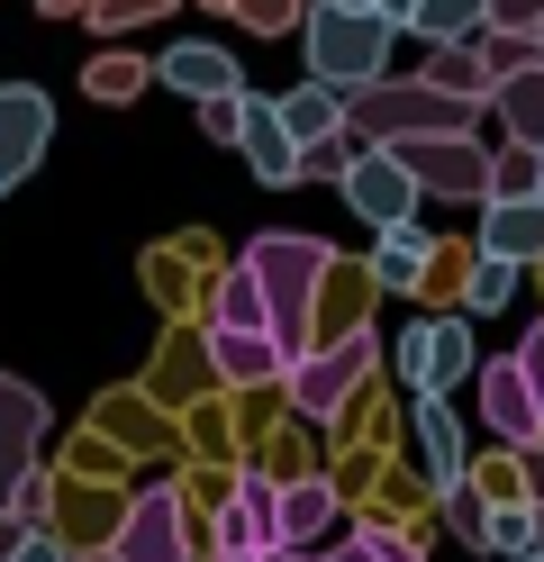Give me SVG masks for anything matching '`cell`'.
<instances>
[{"label": "cell", "instance_id": "obj_1", "mask_svg": "<svg viewBox=\"0 0 544 562\" xmlns=\"http://www.w3.org/2000/svg\"><path fill=\"white\" fill-rule=\"evenodd\" d=\"M326 263H336V245H326V236H300V227H264V236L245 245V272L264 281V318H273L281 363H300L309 345H318V327H309V300H318ZM281 381H290V372H281Z\"/></svg>", "mask_w": 544, "mask_h": 562}, {"label": "cell", "instance_id": "obj_2", "mask_svg": "<svg viewBox=\"0 0 544 562\" xmlns=\"http://www.w3.org/2000/svg\"><path fill=\"white\" fill-rule=\"evenodd\" d=\"M481 110L471 100H454V91H435L426 74H381V82H363V91H345V127L363 136V146H399V136H454V127H471Z\"/></svg>", "mask_w": 544, "mask_h": 562}, {"label": "cell", "instance_id": "obj_3", "mask_svg": "<svg viewBox=\"0 0 544 562\" xmlns=\"http://www.w3.org/2000/svg\"><path fill=\"white\" fill-rule=\"evenodd\" d=\"M300 37H309V74H318V82L363 91V82H381V74H390L399 27H390L381 10H336V0H309Z\"/></svg>", "mask_w": 544, "mask_h": 562}, {"label": "cell", "instance_id": "obj_4", "mask_svg": "<svg viewBox=\"0 0 544 562\" xmlns=\"http://www.w3.org/2000/svg\"><path fill=\"white\" fill-rule=\"evenodd\" d=\"M373 363H381V336H373V327H354V336H326V345H309V355L290 363V408H300L309 427H336V417L354 408V391L373 381Z\"/></svg>", "mask_w": 544, "mask_h": 562}, {"label": "cell", "instance_id": "obj_5", "mask_svg": "<svg viewBox=\"0 0 544 562\" xmlns=\"http://www.w3.org/2000/svg\"><path fill=\"white\" fill-rule=\"evenodd\" d=\"M390 155L409 164V182L426 200H490V146L471 127H454V136H399Z\"/></svg>", "mask_w": 544, "mask_h": 562}, {"label": "cell", "instance_id": "obj_6", "mask_svg": "<svg viewBox=\"0 0 544 562\" xmlns=\"http://www.w3.org/2000/svg\"><path fill=\"white\" fill-rule=\"evenodd\" d=\"M191 508H181V490L173 481H145L127 490V517H119V536H109V553L119 562H191Z\"/></svg>", "mask_w": 544, "mask_h": 562}, {"label": "cell", "instance_id": "obj_7", "mask_svg": "<svg viewBox=\"0 0 544 562\" xmlns=\"http://www.w3.org/2000/svg\"><path fill=\"white\" fill-rule=\"evenodd\" d=\"M336 191H345V209H354L363 227H399V218H418V200H426V191L409 182V164H399L390 146H363V155L345 164V182H336Z\"/></svg>", "mask_w": 544, "mask_h": 562}, {"label": "cell", "instance_id": "obj_8", "mask_svg": "<svg viewBox=\"0 0 544 562\" xmlns=\"http://www.w3.org/2000/svg\"><path fill=\"white\" fill-rule=\"evenodd\" d=\"M399 372H409V391H454V381L481 372V345H471V318H426L399 336Z\"/></svg>", "mask_w": 544, "mask_h": 562}, {"label": "cell", "instance_id": "obj_9", "mask_svg": "<svg viewBox=\"0 0 544 562\" xmlns=\"http://www.w3.org/2000/svg\"><path fill=\"white\" fill-rule=\"evenodd\" d=\"M46 136H55V100L36 82H0V191H19L46 164Z\"/></svg>", "mask_w": 544, "mask_h": 562}, {"label": "cell", "instance_id": "obj_10", "mask_svg": "<svg viewBox=\"0 0 544 562\" xmlns=\"http://www.w3.org/2000/svg\"><path fill=\"white\" fill-rule=\"evenodd\" d=\"M471 381H481V417H490V436H499L508 453L544 436V391H535V381L518 372V355H499V363H481Z\"/></svg>", "mask_w": 544, "mask_h": 562}, {"label": "cell", "instance_id": "obj_11", "mask_svg": "<svg viewBox=\"0 0 544 562\" xmlns=\"http://www.w3.org/2000/svg\"><path fill=\"white\" fill-rule=\"evenodd\" d=\"M273 508H281V481L264 463H245L227 508H218V526H209V553H264L273 544Z\"/></svg>", "mask_w": 544, "mask_h": 562}, {"label": "cell", "instance_id": "obj_12", "mask_svg": "<svg viewBox=\"0 0 544 562\" xmlns=\"http://www.w3.org/2000/svg\"><path fill=\"white\" fill-rule=\"evenodd\" d=\"M200 345H209L218 391H264V381L290 372V363H281V345H273V327H200Z\"/></svg>", "mask_w": 544, "mask_h": 562}, {"label": "cell", "instance_id": "obj_13", "mask_svg": "<svg viewBox=\"0 0 544 562\" xmlns=\"http://www.w3.org/2000/svg\"><path fill=\"white\" fill-rule=\"evenodd\" d=\"M236 155L254 164V182H300V136L281 127V100H264V91H245V127H236Z\"/></svg>", "mask_w": 544, "mask_h": 562}, {"label": "cell", "instance_id": "obj_14", "mask_svg": "<svg viewBox=\"0 0 544 562\" xmlns=\"http://www.w3.org/2000/svg\"><path fill=\"white\" fill-rule=\"evenodd\" d=\"M345 517V490L326 472H290L281 481V508H273V544H318L326 526Z\"/></svg>", "mask_w": 544, "mask_h": 562}, {"label": "cell", "instance_id": "obj_15", "mask_svg": "<svg viewBox=\"0 0 544 562\" xmlns=\"http://www.w3.org/2000/svg\"><path fill=\"white\" fill-rule=\"evenodd\" d=\"M36 445H46V400H36L19 372H0V499H10V481L36 463Z\"/></svg>", "mask_w": 544, "mask_h": 562}, {"label": "cell", "instance_id": "obj_16", "mask_svg": "<svg viewBox=\"0 0 544 562\" xmlns=\"http://www.w3.org/2000/svg\"><path fill=\"white\" fill-rule=\"evenodd\" d=\"M418 453H426V490H454V481H471V445H463V427H454V400L445 391H418Z\"/></svg>", "mask_w": 544, "mask_h": 562}, {"label": "cell", "instance_id": "obj_17", "mask_svg": "<svg viewBox=\"0 0 544 562\" xmlns=\"http://www.w3.org/2000/svg\"><path fill=\"white\" fill-rule=\"evenodd\" d=\"M155 74H164V91H181V100L245 91V74H236V55H227V46H164V55H155Z\"/></svg>", "mask_w": 544, "mask_h": 562}, {"label": "cell", "instance_id": "obj_18", "mask_svg": "<svg viewBox=\"0 0 544 562\" xmlns=\"http://www.w3.org/2000/svg\"><path fill=\"white\" fill-rule=\"evenodd\" d=\"M363 300H373V263H326V281H318V300H309V327H318V345L326 336H354L363 327Z\"/></svg>", "mask_w": 544, "mask_h": 562}, {"label": "cell", "instance_id": "obj_19", "mask_svg": "<svg viewBox=\"0 0 544 562\" xmlns=\"http://www.w3.org/2000/svg\"><path fill=\"white\" fill-rule=\"evenodd\" d=\"M481 255H508V263H544V191L535 200H481Z\"/></svg>", "mask_w": 544, "mask_h": 562}, {"label": "cell", "instance_id": "obj_20", "mask_svg": "<svg viewBox=\"0 0 544 562\" xmlns=\"http://www.w3.org/2000/svg\"><path fill=\"white\" fill-rule=\"evenodd\" d=\"M426 263H435V245H426L418 218L381 227V245H373V291H426Z\"/></svg>", "mask_w": 544, "mask_h": 562}, {"label": "cell", "instance_id": "obj_21", "mask_svg": "<svg viewBox=\"0 0 544 562\" xmlns=\"http://www.w3.org/2000/svg\"><path fill=\"white\" fill-rule=\"evenodd\" d=\"M426 82H435V91H454V100H471V110H490V55H481V37H445V46H426Z\"/></svg>", "mask_w": 544, "mask_h": 562}, {"label": "cell", "instance_id": "obj_22", "mask_svg": "<svg viewBox=\"0 0 544 562\" xmlns=\"http://www.w3.org/2000/svg\"><path fill=\"white\" fill-rule=\"evenodd\" d=\"M490 119L518 136V146H544V64H526V74L490 82Z\"/></svg>", "mask_w": 544, "mask_h": 562}, {"label": "cell", "instance_id": "obj_23", "mask_svg": "<svg viewBox=\"0 0 544 562\" xmlns=\"http://www.w3.org/2000/svg\"><path fill=\"white\" fill-rule=\"evenodd\" d=\"M200 327H273V318H264V281L245 272V255L209 272V318H200Z\"/></svg>", "mask_w": 544, "mask_h": 562}, {"label": "cell", "instance_id": "obj_24", "mask_svg": "<svg viewBox=\"0 0 544 562\" xmlns=\"http://www.w3.org/2000/svg\"><path fill=\"white\" fill-rule=\"evenodd\" d=\"M145 82H155V55H136V46H100V55L82 64V91L109 100V110H127Z\"/></svg>", "mask_w": 544, "mask_h": 562}, {"label": "cell", "instance_id": "obj_25", "mask_svg": "<svg viewBox=\"0 0 544 562\" xmlns=\"http://www.w3.org/2000/svg\"><path fill=\"white\" fill-rule=\"evenodd\" d=\"M281 127L300 136V146H309V136H326V127H345V91H336V82H318V74H309V82H290V91H281Z\"/></svg>", "mask_w": 544, "mask_h": 562}, {"label": "cell", "instance_id": "obj_26", "mask_svg": "<svg viewBox=\"0 0 544 562\" xmlns=\"http://www.w3.org/2000/svg\"><path fill=\"white\" fill-rule=\"evenodd\" d=\"M209 381H218V372H209V345H200V336H181L173 355L155 363V381H145V400H164V408H173V400H200Z\"/></svg>", "mask_w": 544, "mask_h": 562}, {"label": "cell", "instance_id": "obj_27", "mask_svg": "<svg viewBox=\"0 0 544 562\" xmlns=\"http://www.w3.org/2000/svg\"><path fill=\"white\" fill-rule=\"evenodd\" d=\"M518 272H526V263H508V255H471V263H463V308H471V318L508 308V300H518Z\"/></svg>", "mask_w": 544, "mask_h": 562}, {"label": "cell", "instance_id": "obj_28", "mask_svg": "<svg viewBox=\"0 0 544 562\" xmlns=\"http://www.w3.org/2000/svg\"><path fill=\"white\" fill-rule=\"evenodd\" d=\"M490 27V0H418V37L445 46V37H481Z\"/></svg>", "mask_w": 544, "mask_h": 562}, {"label": "cell", "instance_id": "obj_29", "mask_svg": "<svg viewBox=\"0 0 544 562\" xmlns=\"http://www.w3.org/2000/svg\"><path fill=\"white\" fill-rule=\"evenodd\" d=\"M100 436L109 445H155V400H145V391H119V400H100Z\"/></svg>", "mask_w": 544, "mask_h": 562}, {"label": "cell", "instance_id": "obj_30", "mask_svg": "<svg viewBox=\"0 0 544 562\" xmlns=\"http://www.w3.org/2000/svg\"><path fill=\"white\" fill-rule=\"evenodd\" d=\"M535 191H544V164H535V146L508 136V146L490 155V200H535Z\"/></svg>", "mask_w": 544, "mask_h": 562}, {"label": "cell", "instance_id": "obj_31", "mask_svg": "<svg viewBox=\"0 0 544 562\" xmlns=\"http://www.w3.org/2000/svg\"><path fill=\"white\" fill-rule=\"evenodd\" d=\"M82 19H91V37H127V27H164L173 0H82Z\"/></svg>", "mask_w": 544, "mask_h": 562}, {"label": "cell", "instance_id": "obj_32", "mask_svg": "<svg viewBox=\"0 0 544 562\" xmlns=\"http://www.w3.org/2000/svg\"><path fill=\"white\" fill-rule=\"evenodd\" d=\"M363 155V136L354 127H326V136H309L300 146V182H345V164Z\"/></svg>", "mask_w": 544, "mask_h": 562}, {"label": "cell", "instance_id": "obj_33", "mask_svg": "<svg viewBox=\"0 0 544 562\" xmlns=\"http://www.w3.org/2000/svg\"><path fill=\"white\" fill-rule=\"evenodd\" d=\"M0 508H10L27 536H36V526H55V472H36V463H27V472L10 481V499H0Z\"/></svg>", "mask_w": 544, "mask_h": 562}, {"label": "cell", "instance_id": "obj_34", "mask_svg": "<svg viewBox=\"0 0 544 562\" xmlns=\"http://www.w3.org/2000/svg\"><path fill=\"white\" fill-rule=\"evenodd\" d=\"M481 553H535V508H518V499H499L490 508V526H481Z\"/></svg>", "mask_w": 544, "mask_h": 562}, {"label": "cell", "instance_id": "obj_35", "mask_svg": "<svg viewBox=\"0 0 544 562\" xmlns=\"http://www.w3.org/2000/svg\"><path fill=\"white\" fill-rule=\"evenodd\" d=\"M236 27H245V37H290V27H300L309 19V0H236V10H227Z\"/></svg>", "mask_w": 544, "mask_h": 562}, {"label": "cell", "instance_id": "obj_36", "mask_svg": "<svg viewBox=\"0 0 544 562\" xmlns=\"http://www.w3.org/2000/svg\"><path fill=\"white\" fill-rule=\"evenodd\" d=\"M435 499H445V517H454V536H463V544H481V526H490L481 481H454V490H435Z\"/></svg>", "mask_w": 544, "mask_h": 562}, {"label": "cell", "instance_id": "obj_37", "mask_svg": "<svg viewBox=\"0 0 544 562\" xmlns=\"http://www.w3.org/2000/svg\"><path fill=\"white\" fill-rule=\"evenodd\" d=\"M236 127H245V91H218V100H200V136L236 146Z\"/></svg>", "mask_w": 544, "mask_h": 562}, {"label": "cell", "instance_id": "obj_38", "mask_svg": "<svg viewBox=\"0 0 544 562\" xmlns=\"http://www.w3.org/2000/svg\"><path fill=\"white\" fill-rule=\"evenodd\" d=\"M354 536H363V544H373L381 562H426V544L409 536V526H381V517H373V526H354Z\"/></svg>", "mask_w": 544, "mask_h": 562}, {"label": "cell", "instance_id": "obj_39", "mask_svg": "<svg viewBox=\"0 0 544 562\" xmlns=\"http://www.w3.org/2000/svg\"><path fill=\"white\" fill-rule=\"evenodd\" d=\"M490 27H526V37H535V27H544V0H490Z\"/></svg>", "mask_w": 544, "mask_h": 562}, {"label": "cell", "instance_id": "obj_40", "mask_svg": "<svg viewBox=\"0 0 544 562\" xmlns=\"http://www.w3.org/2000/svg\"><path fill=\"white\" fill-rule=\"evenodd\" d=\"M10 562H73V553H64V536H46V526H36V536H27Z\"/></svg>", "mask_w": 544, "mask_h": 562}, {"label": "cell", "instance_id": "obj_41", "mask_svg": "<svg viewBox=\"0 0 544 562\" xmlns=\"http://www.w3.org/2000/svg\"><path fill=\"white\" fill-rule=\"evenodd\" d=\"M518 481H526V499H544V436L518 445Z\"/></svg>", "mask_w": 544, "mask_h": 562}, {"label": "cell", "instance_id": "obj_42", "mask_svg": "<svg viewBox=\"0 0 544 562\" xmlns=\"http://www.w3.org/2000/svg\"><path fill=\"white\" fill-rule=\"evenodd\" d=\"M518 372H526L535 391H544V327H526V345H518Z\"/></svg>", "mask_w": 544, "mask_h": 562}, {"label": "cell", "instance_id": "obj_43", "mask_svg": "<svg viewBox=\"0 0 544 562\" xmlns=\"http://www.w3.org/2000/svg\"><path fill=\"white\" fill-rule=\"evenodd\" d=\"M318 562H381V553H373V544H363V536H345L336 553H318Z\"/></svg>", "mask_w": 544, "mask_h": 562}, {"label": "cell", "instance_id": "obj_44", "mask_svg": "<svg viewBox=\"0 0 544 562\" xmlns=\"http://www.w3.org/2000/svg\"><path fill=\"white\" fill-rule=\"evenodd\" d=\"M19 544H27V526H19V517H10V508H0V562H10V553H19Z\"/></svg>", "mask_w": 544, "mask_h": 562}, {"label": "cell", "instance_id": "obj_45", "mask_svg": "<svg viewBox=\"0 0 544 562\" xmlns=\"http://www.w3.org/2000/svg\"><path fill=\"white\" fill-rule=\"evenodd\" d=\"M373 10H381L390 27H418V0H373Z\"/></svg>", "mask_w": 544, "mask_h": 562}, {"label": "cell", "instance_id": "obj_46", "mask_svg": "<svg viewBox=\"0 0 544 562\" xmlns=\"http://www.w3.org/2000/svg\"><path fill=\"white\" fill-rule=\"evenodd\" d=\"M254 562H318V553H309V544H264Z\"/></svg>", "mask_w": 544, "mask_h": 562}, {"label": "cell", "instance_id": "obj_47", "mask_svg": "<svg viewBox=\"0 0 544 562\" xmlns=\"http://www.w3.org/2000/svg\"><path fill=\"white\" fill-rule=\"evenodd\" d=\"M36 10H46V19H82V0H36Z\"/></svg>", "mask_w": 544, "mask_h": 562}, {"label": "cell", "instance_id": "obj_48", "mask_svg": "<svg viewBox=\"0 0 544 562\" xmlns=\"http://www.w3.org/2000/svg\"><path fill=\"white\" fill-rule=\"evenodd\" d=\"M526 508H535V562H544V499H526Z\"/></svg>", "mask_w": 544, "mask_h": 562}, {"label": "cell", "instance_id": "obj_49", "mask_svg": "<svg viewBox=\"0 0 544 562\" xmlns=\"http://www.w3.org/2000/svg\"><path fill=\"white\" fill-rule=\"evenodd\" d=\"M73 562H119V553H109V544H91V553H73Z\"/></svg>", "mask_w": 544, "mask_h": 562}, {"label": "cell", "instance_id": "obj_50", "mask_svg": "<svg viewBox=\"0 0 544 562\" xmlns=\"http://www.w3.org/2000/svg\"><path fill=\"white\" fill-rule=\"evenodd\" d=\"M209 562H254V553H209Z\"/></svg>", "mask_w": 544, "mask_h": 562}, {"label": "cell", "instance_id": "obj_51", "mask_svg": "<svg viewBox=\"0 0 544 562\" xmlns=\"http://www.w3.org/2000/svg\"><path fill=\"white\" fill-rule=\"evenodd\" d=\"M209 10H218V19H227V10H236V0H209Z\"/></svg>", "mask_w": 544, "mask_h": 562}, {"label": "cell", "instance_id": "obj_52", "mask_svg": "<svg viewBox=\"0 0 544 562\" xmlns=\"http://www.w3.org/2000/svg\"><path fill=\"white\" fill-rule=\"evenodd\" d=\"M336 10H373V0H336Z\"/></svg>", "mask_w": 544, "mask_h": 562}, {"label": "cell", "instance_id": "obj_53", "mask_svg": "<svg viewBox=\"0 0 544 562\" xmlns=\"http://www.w3.org/2000/svg\"><path fill=\"white\" fill-rule=\"evenodd\" d=\"M535 55H544V27H535Z\"/></svg>", "mask_w": 544, "mask_h": 562}, {"label": "cell", "instance_id": "obj_54", "mask_svg": "<svg viewBox=\"0 0 544 562\" xmlns=\"http://www.w3.org/2000/svg\"><path fill=\"white\" fill-rule=\"evenodd\" d=\"M508 562H535V553H508Z\"/></svg>", "mask_w": 544, "mask_h": 562}, {"label": "cell", "instance_id": "obj_55", "mask_svg": "<svg viewBox=\"0 0 544 562\" xmlns=\"http://www.w3.org/2000/svg\"><path fill=\"white\" fill-rule=\"evenodd\" d=\"M535 164H544V146H535Z\"/></svg>", "mask_w": 544, "mask_h": 562}]
</instances>
